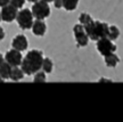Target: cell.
I'll return each mask as SVG.
<instances>
[{"label": "cell", "instance_id": "obj_28", "mask_svg": "<svg viewBox=\"0 0 123 122\" xmlns=\"http://www.w3.org/2000/svg\"><path fill=\"white\" fill-rule=\"evenodd\" d=\"M1 21H2V18H1V13H0V23H1Z\"/></svg>", "mask_w": 123, "mask_h": 122}, {"label": "cell", "instance_id": "obj_25", "mask_svg": "<svg viewBox=\"0 0 123 122\" xmlns=\"http://www.w3.org/2000/svg\"><path fill=\"white\" fill-rule=\"evenodd\" d=\"M27 1H29V2H32V4H34V2H37L38 0H27Z\"/></svg>", "mask_w": 123, "mask_h": 122}, {"label": "cell", "instance_id": "obj_26", "mask_svg": "<svg viewBox=\"0 0 123 122\" xmlns=\"http://www.w3.org/2000/svg\"><path fill=\"white\" fill-rule=\"evenodd\" d=\"M44 1H47V2H48V4H49V2H53L54 0H44Z\"/></svg>", "mask_w": 123, "mask_h": 122}, {"label": "cell", "instance_id": "obj_5", "mask_svg": "<svg viewBox=\"0 0 123 122\" xmlns=\"http://www.w3.org/2000/svg\"><path fill=\"white\" fill-rule=\"evenodd\" d=\"M116 45L113 42V40H111L108 37H105V38H101V39L97 40V50L100 54L101 56H107L110 54H113V52L116 51Z\"/></svg>", "mask_w": 123, "mask_h": 122}, {"label": "cell", "instance_id": "obj_3", "mask_svg": "<svg viewBox=\"0 0 123 122\" xmlns=\"http://www.w3.org/2000/svg\"><path fill=\"white\" fill-rule=\"evenodd\" d=\"M33 19H34V16H33V14L30 9L23 8L18 12L16 22L22 30H29L33 25V22H34Z\"/></svg>", "mask_w": 123, "mask_h": 122}, {"label": "cell", "instance_id": "obj_1", "mask_svg": "<svg viewBox=\"0 0 123 122\" xmlns=\"http://www.w3.org/2000/svg\"><path fill=\"white\" fill-rule=\"evenodd\" d=\"M43 58V54L41 50L32 49L25 55V57H23L21 67L26 75H33L38 71L41 70Z\"/></svg>", "mask_w": 123, "mask_h": 122}, {"label": "cell", "instance_id": "obj_13", "mask_svg": "<svg viewBox=\"0 0 123 122\" xmlns=\"http://www.w3.org/2000/svg\"><path fill=\"white\" fill-rule=\"evenodd\" d=\"M12 67L13 66L9 65L7 62L5 61L1 65H0V77L4 80H8L10 78V72H12Z\"/></svg>", "mask_w": 123, "mask_h": 122}, {"label": "cell", "instance_id": "obj_24", "mask_svg": "<svg viewBox=\"0 0 123 122\" xmlns=\"http://www.w3.org/2000/svg\"><path fill=\"white\" fill-rule=\"evenodd\" d=\"M99 82H112V81H110V80H106V79H100V80H99Z\"/></svg>", "mask_w": 123, "mask_h": 122}, {"label": "cell", "instance_id": "obj_19", "mask_svg": "<svg viewBox=\"0 0 123 122\" xmlns=\"http://www.w3.org/2000/svg\"><path fill=\"white\" fill-rule=\"evenodd\" d=\"M25 1H26V0H10L9 4L13 5L14 7H16L17 9H22L24 4H25Z\"/></svg>", "mask_w": 123, "mask_h": 122}, {"label": "cell", "instance_id": "obj_27", "mask_svg": "<svg viewBox=\"0 0 123 122\" xmlns=\"http://www.w3.org/2000/svg\"><path fill=\"white\" fill-rule=\"evenodd\" d=\"M4 81H5V80H4L2 78H1V77H0V82H4Z\"/></svg>", "mask_w": 123, "mask_h": 122}, {"label": "cell", "instance_id": "obj_22", "mask_svg": "<svg viewBox=\"0 0 123 122\" xmlns=\"http://www.w3.org/2000/svg\"><path fill=\"white\" fill-rule=\"evenodd\" d=\"M9 2H10V0H0V7L2 8L4 6H6V5H8Z\"/></svg>", "mask_w": 123, "mask_h": 122}, {"label": "cell", "instance_id": "obj_20", "mask_svg": "<svg viewBox=\"0 0 123 122\" xmlns=\"http://www.w3.org/2000/svg\"><path fill=\"white\" fill-rule=\"evenodd\" d=\"M53 2H54L55 8H57V9L63 8V0H54Z\"/></svg>", "mask_w": 123, "mask_h": 122}, {"label": "cell", "instance_id": "obj_10", "mask_svg": "<svg viewBox=\"0 0 123 122\" xmlns=\"http://www.w3.org/2000/svg\"><path fill=\"white\" fill-rule=\"evenodd\" d=\"M31 29H32V33L37 37H43L47 32V25L43 22V19H35Z\"/></svg>", "mask_w": 123, "mask_h": 122}, {"label": "cell", "instance_id": "obj_6", "mask_svg": "<svg viewBox=\"0 0 123 122\" xmlns=\"http://www.w3.org/2000/svg\"><path fill=\"white\" fill-rule=\"evenodd\" d=\"M73 34H74L75 38V42H76V46L79 48H82V47H87L89 44V37L87 34V32L84 30V26L82 24H75L73 26Z\"/></svg>", "mask_w": 123, "mask_h": 122}, {"label": "cell", "instance_id": "obj_11", "mask_svg": "<svg viewBox=\"0 0 123 122\" xmlns=\"http://www.w3.org/2000/svg\"><path fill=\"white\" fill-rule=\"evenodd\" d=\"M104 61H105V64L107 67L114 69L120 63V57L117 56L115 52H113V54H110V55H107V56L104 57Z\"/></svg>", "mask_w": 123, "mask_h": 122}, {"label": "cell", "instance_id": "obj_9", "mask_svg": "<svg viewBox=\"0 0 123 122\" xmlns=\"http://www.w3.org/2000/svg\"><path fill=\"white\" fill-rule=\"evenodd\" d=\"M12 47L16 50H19V51L26 50L27 47H29L27 38L24 34H17L12 41Z\"/></svg>", "mask_w": 123, "mask_h": 122}, {"label": "cell", "instance_id": "obj_15", "mask_svg": "<svg viewBox=\"0 0 123 122\" xmlns=\"http://www.w3.org/2000/svg\"><path fill=\"white\" fill-rule=\"evenodd\" d=\"M53 69H54V63L53 61L48 58V57H46L43 58V62H42V66H41V70L46 72V74H49L53 72Z\"/></svg>", "mask_w": 123, "mask_h": 122}, {"label": "cell", "instance_id": "obj_12", "mask_svg": "<svg viewBox=\"0 0 123 122\" xmlns=\"http://www.w3.org/2000/svg\"><path fill=\"white\" fill-rule=\"evenodd\" d=\"M24 71L22 70V67H19V66H13L12 67V72H10V80H13L15 82H17V81H21L23 78H24Z\"/></svg>", "mask_w": 123, "mask_h": 122}, {"label": "cell", "instance_id": "obj_7", "mask_svg": "<svg viewBox=\"0 0 123 122\" xmlns=\"http://www.w3.org/2000/svg\"><path fill=\"white\" fill-rule=\"evenodd\" d=\"M1 18H2V21L6 23H12L14 22L16 17H17V14H18V9L16 7H14L13 5H6L2 7L1 9Z\"/></svg>", "mask_w": 123, "mask_h": 122}, {"label": "cell", "instance_id": "obj_16", "mask_svg": "<svg viewBox=\"0 0 123 122\" xmlns=\"http://www.w3.org/2000/svg\"><path fill=\"white\" fill-rule=\"evenodd\" d=\"M120 29L115 25H110V30H108V38L111 40H116L120 37Z\"/></svg>", "mask_w": 123, "mask_h": 122}, {"label": "cell", "instance_id": "obj_14", "mask_svg": "<svg viewBox=\"0 0 123 122\" xmlns=\"http://www.w3.org/2000/svg\"><path fill=\"white\" fill-rule=\"evenodd\" d=\"M80 0H63V8L67 12H73L78 8Z\"/></svg>", "mask_w": 123, "mask_h": 122}, {"label": "cell", "instance_id": "obj_2", "mask_svg": "<svg viewBox=\"0 0 123 122\" xmlns=\"http://www.w3.org/2000/svg\"><path fill=\"white\" fill-rule=\"evenodd\" d=\"M84 30L88 34L89 39L92 41H97V40L108 37V30H110V25L105 22H100V21H92L89 24L84 25Z\"/></svg>", "mask_w": 123, "mask_h": 122}, {"label": "cell", "instance_id": "obj_23", "mask_svg": "<svg viewBox=\"0 0 123 122\" xmlns=\"http://www.w3.org/2000/svg\"><path fill=\"white\" fill-rule=\"evenodd\" d=\"M4 62H5V56H2V54L0 52V65H1Z\"/></svg>", "mask_w": 123, "mask_h": 122}, {"label": "cell", "instance_id": "obj_8", "mask_svg": "<svg viewBox=\"0 0 123 122\" xmlns=\"http://www.w3.org/2000/svg\"><path fill=\"white\" fill-rule=\"evenodd\" d=\"M5 61L12 66H21L23 61L22 51L16 50V49H10L5 54Z\"/></svg>", "mask_w": 123, "mask_h": 122}, {"label": "cell", "instance_id": "obj_18", "mask_svg": "<svg viewBox=\"0 0 123 122\" xmlns=\"http://www.w3.org/2000/svg\"><path fill=\"white\" fill-rule=\"evenodd\" d=\"M93 19H92V17L89 15V14L87 13H82L81 15L79 16V23L80 24H82V25H87V24H89L90 22H92Z\"/></svg>", "mask_w": 123, "mask_h": 122}, {"label": "cell", "instance_id": "obj_4", "mask_svg": "<svg viewBox=\"0 0 123 122\" xmlns=\"http://www.w3.org/2000/svg\"><path fill=\"white\" fill-rule=\"evenodd\" d=\"M31 12H32L35 19H46L50 15V7H49L47 1H44V0H38L32 6Z\"/></svg>", "mask_w": 123, "mask_h": 122}, {"label": "cell", "instance_id": "obj_21", "mask_svg": "<svg viewBox=\"0 0 123 122\" xmlns=\"http://www.w3.org/2000/svg\"><path fill=\"white\" fill-rule=\"evenodd\" d=\"M5 37H6V33H5L4 27L0 26V41H2V40L5 39Z\"/></svg>", "mask_w": 123, "mask_h": 122}, {"label": "cell", "instance_id": "obj_17", "mask_svg": "<svg viewBox=\"0 0 123 122\" xmlns=\"http://www.w3.org/2000/svg\"><path fill=\"white\" fill-rule=\"evenodd\" d=\"M33 75H34V78H33V82H35V83L46 82V81H47L46 72H43V71H38V72L34 73Z\"/></svg>", "mask_w": 123, "mask_h": 122}]
</instances>
